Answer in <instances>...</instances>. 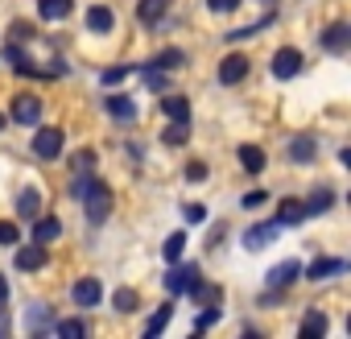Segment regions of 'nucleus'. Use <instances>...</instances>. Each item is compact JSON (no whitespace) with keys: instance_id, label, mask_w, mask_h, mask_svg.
I'll list each match as a JSON object with an SVG mask.
<instances>
[{"instance_id":"e433bc0d","label":"nucleus","mask_w":351,"mask_h":339,"mask_svg":"<svg viewBox=\"0 0 351 339\" xmlns=\"http://www.w3.org/2000/svg\"><path fill=\"white\" fill-rule=\"evenodd\" d=\"M21 240V228L9 224V220H0V244H17Z\"/></svg>"},{"instance_id":"39448f33","label":"nucleus","mask_w":351,"mask_h":339,"mask_svg":"<svg viewBox=\"0 0 351 339\" xmlns=\"http://www.w3.org/2000/svg\"><path fill=\"white\" fill-rule=\"evenodd\" d=\"M46 261H50V253H46V244H21L17 248V257H13V265L21 269V273H38V269H46Z\"/></svg>"},{"instance_id":"393cba45","label":"nucleus","mask_w":351,"mask_h":339,"mask_svg":"<svg viewBox=\"0 0 351 339\" xmlns=\"http://www.w3.org/2000/svg\"><path fill=\"white\" fill-rule=\"evenodd\" d=\"M161 112H165L169 120H191V100H186V95H165V100H161Z\"/></svg>"},{"instance_id":"4c0bfd02","label":"nucleus","mask_w":351,"mask_h":339,"mask_svg":"<svg viewBox=\"0 0 351 339\" xmlns=\"http://www.w3.org/2000/svg\"><path fill=\"white\" fill-rule=\"evenodd\" d=\"M207 9H211V13H236L240 0H207Z\"/></svg>"},{"instance_id":"aec40b11","label":"nucleus","mask_w":351,"mask_h":339,"mask_svg":"<svg viewBox=\"0 0 351 339\" xmlns=\"http://www.w3.org/2000/svg\"><path fill=\"white\" fill-rule=\"evenodd\" d=\"M330 203H335V191L330 187H314L302 207H306V215H322V211H330Z\"/></svg>"},{"instance_id":"f8f14e48","label":"nucleus","mask_w":351,"mask_h":339,"mask_svg":"<svg viewBox=\"0 0 351 339\" xmlns=\"http://www.w3.org/2000/svg\"><path fill=\"white\" fill-rule=\"evenodd\" d=\"M298 273H302L298 261H281V265L269 269V285H273V290H289V285L298 281Z\"/></svg>"},{"instance_id":"473e14b6","label":"nucleus","mask_w":351,"mask_h":339,"mask_svg":"<svg viewBox=\"0 0 351 339\" xmlns=\"http://www.w3.org/2000/svg\"><path fill=\"white\" fill-rule=\"evenodd\" d=\"M112 302H116V310H120V314H132V310L141 306L136 290H128V285H124V290H116V294H112Z\"/></svg>"},{"instance_id":"5701e85b","label":"nucleus","mask_w":351,"mask_h":339,"mask_svg":"<svg viewBox=\"0 0 351 339\" xmlns=\"http://www.w3.org/2000/svg\"><path fill=\"white\" fill-rule=\"evenodd\" d=\"M236 157H240V165L248 170V174H261V170H265V149L261 145H240Z\"/></svg>"},{"instance_id":"a19ab883","label":"nucleus","mask_w":351,"mask_h":339,"mask_svg":"<svg viewBox=\"0 0 351 339\" xmlns=\"http://www.w3.org/2000/svg\"><path fill=\"white\" fill-rule=\"evenodd\" d=\"M186 178H191V183H207V165H203V161H191V165H186Z\"/></svg>"},{"instance_id":"412c9836","label":"nucleus","mask_w":351,"mask_h":339,"mask_svg":"<svg viewBox=\"0 0 351 339\" xmlns=\"http://www.w3.org/2000/svg\"><path fill=\"white\" fill-rule=\"evenodd\" d=\"M58 236H62V224H58L54 215H46V220L38 215V220H34V240H38V244H54Z\"/></svg>"},{"instance_id":"7c9ffc66","label":"nucleus","mask_w":351,"mask_h":339,"mask_svg":"<svg viewBox=\"0 0 351 339\" xmlns=\"http://www.w3.org/2000/svg\"><path fill=\"white\" fill-rule=\"evenodd\" d=\"M149 67H157V71H178V67H186V54L182 50H161Z\"/></svg>"},{"instance_id":"ea45409f","label":"nucleus","mask_w":351,"mask_h":339,"mask_svg":"<svg viewBox=\"0 0 351 339\" xmlns=\"http://www.w3.org/2000/svg\"><path fill=\"white\" fill-rule=\"evenodd\" d=\"M124 75H128V67H108V71H104V83L116 87V83H124Z\"/></svg>"},{"instance_id":"b1692460","label":"nucleus","mask_w":351,"mask_h":339,"mask_svg":"<svg viewBox=\"0 0 351 339\" xmlns=\"http://www.w3.org/2000/svg\"><path fill=\"white\" fill-rule=\"evenodd\" d=\"M302 220H306V207H302V199H281V207H277V224L293 228V224H302Z\"/></svg>"},{"instance_id":"dca6fc26","label":"nucleus","mask_w":351,"mask_h":339,"mask_svg":"<svg viewBox=\"0 0 351 339\" xmlns=\"http://www.w3.org/2000/svg\"><path fill=\"white\" fill-rule=\"evenodd\" d=\"M314 157H318V141H314V137H293V141H289V161L306 165V161H314Z\"/></svg>"},{"instance_id":"c756f323","label":"nucleus","mask_w":351,"mask_h":339,"mask_svg":"<svg viewBox=\"0 0 351 339\" xmlns=\"http://www.w3.org/2000/svg\"><path fill=\"white\" fill-rule=\"evenodd\" d=\"M169 314H173V302H161V306H157V314L145 323V335H149V339H153V335H161V331H165V323H169Z\"/></svg>"},{"instance_id":"a878e982","label":"nucleus","mask_w":351,"mask_h":339,"mask_svg":"<svg viewBox=\"0 0 351 339\" xmlns=\"http://www.w3.org/2000/svg\"><path fill=\"white\" fill-rule=\"evenodd\" d=\"M38 211H42V195H38L34 187L21 191V195H17V215H21V220H38Z\"/></svg>"},{"instance_id":"4468645a","label":"nucleus","mask_w":351,"mask_h":339,"mask_svg":"<svg viewBox=\"0 0 351 339\" xmlns=\"http://www.w3.org/2000/svg\"><path fill=\"white\" fill-rule=\"evenodd\" d=\"M112 25H116V17H112L108 5H91L87 9V30L91 34H112Z\"/></svg>"},{"instance_id":"423d86ee","label":"nucleus","mask_w":351,"mask_h":339,"mask_svg":"<svg viewBox=\"0 0 351 339\" xmlns=\"http://www.w3.org/2000/svg\"><path fill=\"white\" fill-rule=\"evenodd\" d=\"M42 108H46V104H42L38 95H17V100H13V120L25 124V128H34V124H42Z\"/></svg>"},{"instance_id":"c9c22d12","label":"nucleus","mask_w":351,"mask_h":339,"mask_svg":"<svg viewBox=\"0 0 351 339\" xmlns=\"http://www.w3.org/2000/svg\"><path fill=\"white\" fill-rule=\"evenodd\" d=\"M182 220H186V224H203V220H207V207H203V203H186V207H182Z\"/></svg>"},{"instance_id":"72a5a7b5","label":"nucleus","mask_w":351,"mask_h":339,"mask_svg":"<svg viewBox=\"0 0 351 339\" xmlns=\"http://www.w3.org/2000/svg\"><path fill=\"white\" fill-rule=\"evenodd\" d=\"M141 75H145V87H149V91H157V95H161V91L169 87L165 71H157V67H141Z\"/></svg>"},{"instance_id":"f257e3e1","label":"nucleus","mask_w":351,"mask_h":339,"mask_svg":"<svg viewBox=\"0 0 351 339\" xmlns=\"http://www.w3.org/2000/svg\"><path fill=\"white\" fill-rule=\"evenodd\" d=\"M71 191H75V199L83 203V211H87L91 224H104V220L112 215V187L99 183L95 174H83V170H79V178H75Z\"/></svg>"},{"instance_id":"f704fd0d","label":"nucleus","mask_w":351,"mask_h":339,"mask_svg":"<svg viewBox=\"0 0 351 339\" xmlns=\"http://www.w3.org/2000/svg\"><path fill=\"white\" fill-rule=\"evenodd\" d=\"M71 170H75V174H79V170H95V153H91V149H79V153L71 157Z\"/></svg>"},{"instance_id":"0eeeda50","label":"nucleus","mask_w":351,"mask_h":339,"mask_svg":"<svg viewBox=\"0 0 351 339\" xmlns=\"http://www.w3.org/2000/svg\"><path fill=\"white\" fill-rule=\"evenodd\" d=\"M322 50H330V54H347V46H351V25L347 21H335V25H326L322 30Z\"/></svg>"},{"instance_id":"2f4dec72","label":"nucleus","mask_w":351,"mask_h":339,"mask_svg":"<svg viewBox=\"0 0 351 339\" xmlns=\"http://www.w3.org/2000/svg\"><path fill=\"white\" fill-rule=\"evenodd\" d=\"M54 335H62V339H83V335H87V323H83V318H62V323H54Z\"/></svg>"},{"instance_id":"79ce46f5","label":"nucleus","mask_w":351,"mask_h":339,"mask_svg":"<svg viewBox=\"0 0 351 339\" xmlns=\"http://www.w3.org/2000/svg\"><path fill=\"white\" fill-rule=\"evenodd\" d=\"M265 199H269L265 191H252V195H244V199H240V207H248V211H252V207H261Z\"/></svg>"},{"instance_id":"6ab92c4d","label":"nucleus","mask_w":351,"mask_h":339,"mask_svg":"<svg viewBox=\"0 0 351 339\" xmlns=\"http://www.w3.org/2000/svg\"><path fill=\"white\" fill-rule=\"evenodd\" d=\"M165 9H169V0H141L136 17H141V25H161L165 21Z\"/></svg>"},{"instance_id":"c03bdc74","label":"nucleus","mask_w":351,"mask_h":339,"mask_svg":"<svg viewBox=\"0 0 351 339\" xmlns=\"http://www.w3.org/2000/svg\"><path fill=\"white\" fill-rule=\"evenodd\" d=\"M0 128H5V116H0Z\"/></svg>"},{"instance_id":"c85d7f7f","label":"nucleus","mask_w":351,"mask_h":339,"mask_svg":"<svg viewBox=\"0 0 351 339\" xmlns=\"http://www.w3.org/2000/svg\"><path fill=\"white\" fill-rule=\"evenodd\" d=\"M186 137H191V120H169L165 132H161L165 145H186Z\"/></svg>"},{"instance_id":"37998d69","label":"nucleus","mask_w":351,"mask_h":339,"mask_svg":"<svg viewBox=\"0 0 351 339\" xmlns=\"http://www.w3.org/2000/svg\"><path fill=\"white\" fill-rule=\"evenodd\" d=\"M5 298H9V281H5V277H0V302H5Z\"/></svg>"},{"instance_id":"58836bf2","label":"nucleus","mask_w":351,"mask_h":339,"mask_svg":"<svg viewBox=\"0 0 351 339\" xmlns=\"http://www.w3.org/2000/svg\"><path fill=\"white\" fill-rule=\"evenodd\" d=\"M9 38H13V42H21V38H34V25H29V21H13Z\"/></svg>"},{"instance_id":"ddd939ff","label":"nucleus","mask_w":351,"mask_h":339,"mask_svg":"<svg viewBox=\"0 0 351 339\" xmlns=\"http://www.w3.org/2000/svg\"><path fill=\"white\" fill-rule=\"evenodd\" d=\"M99 294H104V290H99V281H95V277H83V281H75V285H71V298H75V306H83V310H87V306H95V302H99Z\"/></svg>"},{"instance_id":"6e6552de","label":"nucleus","mask_w":351,"mask_h":339,"mask_svg":"<svg viewBox=\"0 0 351 339\" xmlns=\"http://www.w3.org/2000/svg\"><path fill=\"white\" fill-rule=\"evenodd\" d=\"M5 58H9V67H13L21 79H42V67H38V62H34L17 42H9V46H5Z\"/></svg>"},{"instance_id":"1a4fd4ad","label":"nucleus","mask_w":351,"mask_h":339,"mask_svg":"<svg viewBox=\"0 0 351 339\" xmlns=\"http://www.w3.org/2000/svg\"><path fill=\"white\" fill-rule=\"evenodd\" d=\"M277 228H281L277 220H273V224H256V228H248V232H244V248H248V253L269 248V244L277 240Z\"/></svg>"},{"instance_id":"2eb2a0df","label":"nucleus","mask_w":351,"mask_h":339,"mask_svg":"<svg viewBox=\"0 0 351 339\" xmlns=\"http://www.w3.org/2000/svg\"><path fill=\"white\" fill-rule=\"evenodd\" d=\"M104 108H108V116H112V120H124V124H132V120H136V104H132L128 95H108V104H104Z\"/></svg>"},{"instance_id":"20e7f679","label":"nucleus","mask_w":351,"mask_h":339,"mask_svg":"<svg viewBox=\"0 0 351 339\" xmlns=\"http://www.w3.org/2000/svg\"><path fill=\"white\" fill-rule=\"evenodd\" d=\"M62 128H38V137H34V157H42V161H54L58 153H62Z\"/></svg>"},{"instance_id":"f03ea898","label":"nucleus","mask_w":351,"mask_h":339,"mask_svg":"<svg viewBox=\"0 0 351 339\" xmlns=\"http://www.w3.org/2000/svg\"><path fill=\"white\" fill-rule=\"evenodd\" d=\"M199 273H203V269H199L195 261H186V265L173 261V269L165 273V290H169V294H191V285L199 281Z\"/></svg>"},{"instance_id":"9d476101","label":"nucleus","mask_w":351,"mask_h":339,"mask_svg":"<svg viewBox=\"0 0 351 339\" xmlns=\"http://www.w3.org/2000/svg\"><path fill=\"white\" fill-rule=\"evenodd\" d=\"M298 71H302V54H298L293 46H285V50L273 54V75H277V79H293Z\"/></svg>"},{"instance_id":"7ed1b4c3","label":"nucleus","mask_w":351,"mask_h":339,"mask_svg":"<svg viewBox=\"0 0 351 339\" xmlns=\"http://www.w3.org/2000/svg\"><path fill=\"white\" fill-rule=\"evenodd\" d=\"M248 71H252V58H248V54H228V58L219 62V75H215V79H219L223 87H236V83H244Z\"/></svg>"},{"instance_id":"9b49d317","label":"nucleus","mask_w":351,"mask_h":339,"mask_svg":"<svg viewBox=\"0 0 351 339\" xmlns=\"http://www.w3.org/2000/svg\"><path fill=\"white\" fill-rule=\"evenodd\" d=\"M335 273H347V261H343V257H318L306 277H310V281H326V277H335Z\"/></svg>"},{"instance_id":"cd10ccee","label":"nucleus","mask_w":351,"mask_h":339,"mask_svg":"<svg viewBox=\"0 0 351 339\" xmlns=\"http://www.w3.org/2000/svg\"><path fill=\"white\" fill-rule=\"evenodd\" d=\"M182 253H186V232H173V236H165V244H161V257L173 265V261H182Z\"/></svg>"},{"instance_id":"f3484780","label":"nucleus","mask_w":351,"mask_h":339,"mask_svg":"<svg viewBox=\"0 0 351 339\" xmlns=\"http://www.w3.org/2000/svg\"><path fill=\"white\" fill-rule=\"evenodd\" d=\"M191 302H195V306H219V302H223V290H219V285H207V281L199 277V281L191 285Z\"/></svg>"},{"instance_id":"4be33fe9","label":"nucleus","mask_w":351,"mask_h":339,"mask_svg":"<svg viewBox=\"0 0 351 339\" xmlns=\"http://www.w3.org/2000/svg\"><path fill=\"white\" fill-rule=\"evenodd\" d=\"M54 323H58V318H54V310H50V306H34V310H29V318H25V327H29L34 335L54 331Z\"/></svg>"},{"instance_id":"bb28decb","label":"nucleus","mask_w":351,"mask_h":339,"mask_svg":"<svg viewBox=\"0 0 351 339\" xmlns=\"http://www.w3.org/2000/svg\"><path fill=\"white\" fill-rule=\"evenodd\" d=\"M298 335H302V339H322V335H326V314H318V310H310V314L302 318V327H298Z\"/></svg>"},{"instance_id":"a211bd4d","label":"nucleus","mask_w":351,"mask_h":339,"mask_svg":"<svg viewBox=\"0 0 351 339\" xmlns=\"http://www.w3.org/2000/svg\"><path fill=\"white\" fill-rule=\"evenodd\" d=\"M71 0H38V17L42 21H66L71 17Z\"/></svg>"}]
</instances>
